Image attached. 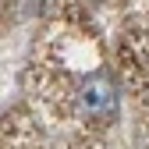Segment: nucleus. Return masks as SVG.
I'll list each match as a JSON object with an SVG mask.
<instances>
[{
	"label": "nucleus",
	"mask_w": 149,
	"mask_h": 149,
	"mask_svg": "<svg viewBox=\"0 0 149 149\" xmlns=\"http://www.w3.org/2000/svg\"><path fill=\"white\" fill-rule=\"evenodd\" d=\"M82 107H85V114L100 117V121L117 117V85L107 71H96L82 82Z\"/></svg>",
	"instance_id": "obj_1"
}]
</instances>
